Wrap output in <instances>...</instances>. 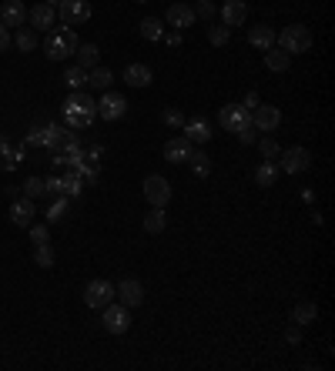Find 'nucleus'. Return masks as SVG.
Returning <instances> with one entry per match:
<instances>
[{
	"label": "nucleus",
	"mask_w": 335,
	"mask_h": 371,
	"mask_svg": "<svg viewBox=\"0 0 335 371\" xmlns=\"http://www.w3.org/2000/svg\"><path fill=\"white\" fill-rule=\"evenodd\" d=\"M61 117H64V127L71 131H87L98 117V100L84 91H71V98L61 104Z\"/></svg>",
	"instance_id": "nucleus-1"
},
{
	"label": "nucleus",
	"mask_w": 335,
	"mask_h": 371,
	"mask_svg": "<svg viewBox=\"0 0 335 371\" xmlns=\"http://www.w3.org/2000/svg\"><path fill=\"white\" fill-rule=\"evenodd\" d=\"M78 47H80V41L71 27H57V30H51V34L44 37V54H47L51 60H67V57L78 54Z\"/></svg>",
	"instance_id": "nucleus-2"
},
{
	"label": "nucleus",
	"mask_w": 335,
	"mask_h": 371,
	"mask_svg": "<svg viewBox=\"0 0 335 371\" xmlns=\"http://www.w3.org/2000/svg\"><path fill=\"white\" fill-rule=\"evenodd\" d=\"M275 47H282L285 54H305V50L312 47V30L309 27H302V24H292V27H285L282 34H275Z\"/></svg>",
	"instance_id": "nucleus-3"
},
{
	"label": "nucleus",
	"mask_w": 335,
	"mask_h": 371,
	"mask_svg": "<svg viewBox=\"0 0 335 371\" xmlns=\"http://www.w3.org/2000/svg\"><path fill=\"white\" fill-rule=\"evenodd\" d=\"M101 324H104V331H111V335H128L131 308L121 304V301H111L107 308H101Z\"/></svg>",
	"instance_id": "nucleus-4"
},
{
	"label": "nucleus",
	"mask_w": 335,
	"mask_h": 371,
	"mask_svg": "<svg viewBox=\"0 0 335 371\" xmlns=\"http://www.w3.org/2000/svg\"><path fill=\"white\" fill-rule=\"evenodd\" d=\"M57 21L64 27H80L91 21V3L87 0H61L57 3Z\"/></svg>",
	"instance_id": "nucleus-5"
},
{
	"label": "nucleus",
	"mask_w": 335,
	"mask_h": 371,
	"mask_svg": "<svg viewBox=\"0 0 335 371\" xmlns=\"http://www.w3.org/2000/svg\"><path fill=\"white\" fill-rule=\"evenodd\" d=\"M218 124L225 127V131H245V127H252V111L245 107V104H225L221 111H218Z\"/></svg>",
	"instance_id": "nucleus-6"
},
{
	"label": "nucleus",
	"mask_w": 335,
	"mask_h": 371,
	"mask_svg": "<svg viewBox=\"0 0 335 371\" xmlns=\"http://www.w3.org/2000/svg\"><path fill=\"white\" fill-rule=\"evenodd\" d=\"M114 297H118L114 284H111V281H104V278H94V281L84 288V304H87V308H94V311L107 308Z\"/></svg>",
	"instance_id": "nucleus-7"
},
{
	"label": "nucleus",
	"mask_w": 335,
	"mask_h": 371,
	"mask_svg": "<svg viewBox=\"0 0 335 371\" xmlns=\"http://www.w3.org/2000/svg\"><path fill=\"white\" fill-rule=\"evenodd\" d=\"M98 114H101V121H121V117L128 114V98L118 94V91H101Z\"/></svg>",
	"instance_id": "nucleus-8"
},
{
	"label": "nucleus",
	"mask_w": 335,
	"mask_h": 371,
	"mask_svg": "<svg viewBox=\"0 0 335 371\" xmlns=\"http://www.w3.org/2000/svg\"><path fill=\"white\" fill-rule=\"evenodd\" d=\"M141 188H144V198H148L151 207H168V201H171V184H168V177L148 174Z\"/></svg>",
	"instance_id": "nucleus-9"
},
{
	"label": "nucleus",
	"mask_w": 335,
	"mask_h": 371,
	"mask_svg": "<svg viewBox=\"0 0 335 371\" xmlns=\"http://www.w3.org/2000/svg\"><path fill=\"white\" fill-rule=\"evenodd\" d=\"M252 127L261 131V134L279 131V127H282V111L272 107V104H255V107H252Z\"/></svg>",
	"instance_id": "nucleus-10"
},
{
	"label": "nucleus",
	"mask_w": 335,
	"mask_h": 371,
	"mask_svg": "<svg viewBox=\"0 0 335 371\" xmlns=\"http://www.w3.org/2000/svg\"><path fill=\"white\" fill-rule=\"evenodd\" d=\"M282 157V164H279V171L285 174H302L312 168V150L309 148H288L279 154Z\"/></svg>",
	"instance_id": "nucleus-11"
},
{
	"label": "nucleus",
	"mask_w": 335,
	"mask_h": 371,
	"mask_svg": "<svg viewBox=\"0 0 335 371\" xmlns=\"http://www.w3.org/2000/svg\"><path fill=\"white\" fill-rule=\"evenodd\" d=\"M0 24L7 27H24L27 24V7H24V0H3L0 3Z\"/></svg>",
	"instance_id": "nucleus-12"
},
{
	"label": "nucleus",
	"mask_w": 335,
	"mask_h": 371,
	"mask_svg": "<svg viewBox=\"0 0 335 371\" xmlns=\"http://www.w3.org/2000/svg\"><path fill=\"white\" fill-rule=\"evenodd\" d=\"M54 21H57V10H54L51 3H44V0L27 10V24L34 27V30H47V27H54Z\"/></svg>",
	"instance_id": "nucleus-13"
},
{
	"label": "nucleus",
	"mask_w": 335,
	"mask_h": 371,
	"mask_svg": "<svg viewBox=\"0 0 335 371\" xmlns=\"http://www.w3.org/2000/svg\"><path fill=\"white\" fill-rule=\"evenodd\" d=\"M164 21H168V27H175V30H184V27H195V10L188 7V3H171L168 10H164Z\"/></svg>",
	"instance_id": "nucleus-14"
},
{
	"label": "nucleus",
	"mask_w": 335,
	"mask_h": 371,
	"mask_svg": "<svg viewBox=\"0 0 335 371\" xmlns=\"http://www.w3.org/2000/svg\"><path fill=\"white\" fill-rule=\"evenodd\" d=\"M34 214H37V207H34V201L30 198H14V204H10V221L17 224V227H30L34 224Z\"/></svg>",
	"instance_id": "nucleus-15"
},
{
	"label": "nucleus",
	"mask_w": 335,
	"mask_h": 371,
	"mask_svg": "<svg viewBox=\"0 0 335 371\" xmlns=\"http://www.w3.org/2000/svg\"><path fill=\"white\" fill-rule=\"evenodd\" d=\"M191 148H195V144H191L184 134H178V137H171V141L164 144V161H168V164H184L188 154H191Z\"/></svg>",
	"instance_id": "nucleus-16"
},
{
	"label": "nucleus",
	"mask_w": 335,
	"mask_h": 371,
	"mask_svg": "<svg viewBox=\"0 0 335 371\" xmlns=\"http://www.w3.org/2000/svg\"><path fill=\"white\" fill-rule=\"evenodd\" d=\"M114 291H118V297H121V304H128V308H138V304L144 301V284L134 281V278H125Z\"/></svg>",
	"instance_id": "nucleus-17"
},
{
	"label": "nucleus",
	"mask_w": 335,
	"mask_h": 371,
	"mask_svg": "<svg viewBox=\"0 0 335 371\" xmlns=\"http://www.w3.org/2000/svg\"><path fill=\"white\" fill-rule=\"evenodd\" d=\"M24 164V144H10L7 137L0 141V171H14Z\"/></svg>",
	"instance_id": "nucleus-18"
},
{
	"label": "nucleus",
	"mask_w": 335,
	"mask_h": 371,
	"mask_svg": "<svg viewBox=\"0 0 335 371\" xmlns=\"http://www.w3.org/2000/svg\"><path fill=\"white\" fill-rule=\"evenodd\" d=\"M181 134L191 141V144H208L211 141V127H208L205 117H191V121L181 124Z\"/></svg>",
	"instance_id": "nucleus-19"
},
{
	"label": "nucleus",
	"mask_w": 335,
	"mask_h": 371,
	"mask_svg": "<svg viewBox=\"0 0 335 371\" xmlns=\"http://www.w3.org/2000/svg\"><path fill=\"white\" fill-rule=\"evenodd\" d=\"M245 17H248L245 0H225V3H221V24L225 27H241Z\"/></svg>",
	"instance_id": "nucleus-20"
},
{
	"label": "nucleus",
	"mask_w": 335,
	"mask_h": 371,
	"mask_svg": "<svg viewBox=\"0 0 335 371\" xmlns=\"http://www.w3.org/2000/svg\"><path fill=\"white\" fill-rule=\"evenodd\" d=\"M125 80H128V87H148L155 80V74H151L148 64H128L125 67Z\"/></svg>",
	"instance_id": "nucleus-21"
},
{
	"label": "nucleus",
	"mask_w": 335,
	"mask_h": 371,
	"mask_svg": "<svg viewBox=\"0 0 335 371\" xmlns=\"http://www.w3.org/2000/svg\"><path fill=\"white\" fill-rule=\"evenodd\" d=\"M288 64H292V54H285L282 47H268V50H265V67H268L272 74H282V71H288Z\"/></svg>",
	"instance_id": "nucleus-22"
},
{
	"label": "nucleus",
	"mask_w": 335,
	"mask_h": 371,
	"mask_svg": "<svg viewBox=\"0 0 335 371\" xmlns=\"http://www.w3.org/2000/svg\"><path fill=\"white\" fill-rule=\"evenodd\" d=\"M248 44L258 50H268V47H275V30L272 27H265V24H258L248 30Z\"/></svg>",
	"instance_id": "nucleus-23"
},
{
	"label": "nucleus",
	"mask_w": 335,
	"mask_h": 371,
	"mask_svg": "<svg viewBox=\"0 0 335 371\" xmlns=\"http://www.w3.org/2000/svg\"><path fill=\"white\" fill-rule=\"evenodd\" d=\"M111 84H114V74H111V67H91L87 71V87H94V91H111Z\"/></svg>",
	"instance_id": "nucleus-24"
},
{
	"label": "nucleus",
	"mask_w": 335,
	"mask_h": 371,
	"mask_svg": "<svg viewBox=\"0 0 335 371\" xmlns=\"http://www.w3.org/2000/svg\"><path fill=\"white\" fill-rule=\"evenodd\" d=\"M279 164H272V161H261L255 168V184L258 188H275V181H279Z\"/></svg>",
	"instance_id": "nucleus-25"
},
{
	"label": "nucleus",
	"mask_w": 335,
	"mask_h": 371,
	"mask_svg": "<svg viewBox=\"0 0 335 371\" xmlns=\"http://www.w3.org/2000/svg\"><path fill=\"white\" fill-rule=\"evenodd\" d=\"M74 57H78V67L91 71V67H98V60H101V50L94 47V44H80Z\"/></svg>",
	"instance_id": "nucleus-26"
},
{
	"label": "nucleus",
	"mask_w": 335,
	"mask_h": 371,
	"mask_svg": "<svg viewBox=\"0 0 335 371\" xmlns=\"http://www.w3.org/2000/svg\"><path fill=\"white\" fill-rule=\"evenodd\" d=\"M315 318H318V308H315L312 301H299L295 311H292V322L299 324V328H302V324H312Z\"/></svg>",
	"instance_id": "nucleus-27"
},
{
	"label": "nucleus",
	"mask_w": 335,
	"mask_h": 371,
	"mask_svg": "<svg viewBox=\"0 0 335 371\" xmlns=\"http://www.w3.org/2000/svg\"><path fill=\"white\" fill-rule=\"evenodd\" d=\"M80 188H84V181H80L78 171H67L61 177V198H78Z\"/></svg>",
	"instance_id": "nucleus-28"
},
{
	"label": "nucleus",
	"mask_w": 335,
	"mask_h": 371,
	"mask_svg": "<svg viewBox=\"0 0 335 371\" xmlns=\"http://www.w3.org/2000/svg\"><path fill=\"white\" fill-rule=\"evenodd\" d=\"M10 41H14L17 50H34L37 47V30H34V27H17V34H14Z\"/></svg>",
	"instance_id": "nucleus-29"
},
{
	"label": "nucleus",
	"mask_w": 335,
	"mask_h": 371,
	"mask_svg": "<svg viewBox=\"0 0 335 371\" xmlns=\"http://www.w3.org/2000/svg\"><path fill=\"white\" fill-rule=\"evenodd\" d=\"M184 164H191V171L198 174V177H208V174H211V161H208L205 150L191 148V154H188V161H184Z\"/></svg>",
	"instance_id": "nucleus-30"
},
{
	"label": "nucleus",
	"mask_w": 335,
	"mask_h": 371,
	"mask_svg": "<svg viewBox=\"0 0 335 371\" xmlns=\"http://www.w3.org/2000/svg\"><path fill=\"white\" fill-rule=\"evenodd\" d=\"M164 224H168V218H164V207H151V211L144 214V231H148V234H161V231H164Z\"/></svg>",
	"instance_id": "nucleus-31"
},
{
	"label": "nucleus",
	"mask_w": 335,
	"mask_h": 371,
	"mask_svg": "<svg viewBox=\"0 0 335 371\" xmlns=\"http://www.w3.org/2000/svg\"><path fill=\"white\" fill-rule=\"evenodd\" d=\"M64 84H67L71 91L87 87V71H84V67H78V64H74V67H67V71H64Z\"/></svg>",
	"instance_id": "nucleus-32"
},
{
	"label": "nucleus",
	"mask_w": 335,
	"mask_h": 371,
	"mask_svg": "<svg viewBox=\"0 0 335 371\" xmlns=\"http://www.w3.org/2000/svg\"><path fill=\"white\" fill-rule=\"evenodd\" d=\"M21 191H24V198L37 201V198H44V194H47V184H44V177H27Z\"/></svg>",
	"instance_id": "nucleus-33"
},
{
	"label": "nucleus",
	"mask_w": 335,
	"mask_h": 371,
	"mask_svg": "<svg viewBox=\"0 0 335 371\" xmlns=\"http://www.w3.org/2000/svg\"><path fill=\"white\" fill-rule=\"evenodd\" d=\"M161 34H164V24L158 17H144L141 21V37L144 41H161Z\"/></svg>",
	"instance_id": "nucleus-34"
},
{
	"label": "nucleus",
	"mask_w": 335,
	"mask_h": 371,
	"mask_svg": "<svg viewBox=\"0 0 335 371\" xmlns=\"http://www.w3.org/2000/svg\"><path fill=\"white\" fill-rule=\"evenodd\" d=\"M34 265L37 268H54V247L44 241V245H34Z\"/></svg>",
	"instance_id": "nucleus-35"
},
{
	"label": "nucleus",
	"mask_w": 335,
	"mask_h": 371,
	"mask_svg": "<svg viewBox=\"0 0 335 371\" xmlns=\"http://www.w3.org/2000/svg\"><path fill=\"white\" fill-rule=\"evenodd\" d=\"M228 37H232V27H225V24L208 27V44H211V47H225Z\"/></svg>",
	"instance_id": "nucleus-36"
},
{
	"label": "nucleus",
	"mask_w": 335,
	"mask_h": 371,
	"mask_svg": "<svg viewBox=\"0 0 335 371\" xmlns=\"http://www.w3.org/2000/svg\"><path fill=\"white\" fill-rule=\"evenodd\" d=\"M191 10H195V17H202V21H211V17L218 14V7H215L211 0H198V3H195Z\"/></svg>",
	"instance_id": "nucleus-37"
},
{
	"label": "nucleus",
	"mask_w": 335,
	"mask_h": 371,
	"mask_svg": "<svg viewBox=\"0 0 335 371\" xmlns=\"http://www.w3.org/2000/svg\"><path fill=\"white\" fill-rule=\"evenodd\" d=\"M279 154H282V148H279L275 137H261V157H265V161H275Z\"/></svg>",
	"instance_id": "nucleus-38"
},
{
	"label": "nucleus",
	"mask_w": 335,
	"mask_h": 371,
	"mask_svg": "<svg viewBox=\"0 0 335 371\" xmlns=\"http://www.w3.org/2000/svg\"><path fill=\"white\" fill-rule=\"evenodd\" d=\"M67 201L71 198H61V201H54V207L51 211H47V221H61V218H64V214H67Z\"/></svg>",
	"instance_id": "nucleus-39"
},
{
	"label": "nucleus",
	"mask_w": 335,
	"mask_h": 371,
	"mask_svg": "<svg viewBox=\"0 0 335 371\" xmlns=\"http://www.w3.org/2000/svg\"><path fill=\"white\" fill-rule=\"evenodd\" d=\"M27 231H30V241H34V245H44V241H51V238H47V224H30Z\"/></svg>",
	"instance_id": "nucleus-40"
},
{
	"label": "nucleus",
	"mask_w": 335,
	"mask_h": 371,
	"mask_svg": "<svg viewBox=\"0 0 335 371\" xmlns=\"http://www.w3.org/2000/svg\"><path fill=\"white\" fill-rule=\"evenodd\" d=\"M164 124H168V127H181V124H184V114H181L178 107H168V111H164Z\"/></svg>",
	"instance_id": "nucleus-41"
},
{
	"label": "nucleus",
	"mask_w": 335,
	"mask_h": 371,
	"mask_svg": "<svg viewBox=\"0 0 335 371\" xmlns=\"http://www.w3.org/2000/svg\"><path fill=\"white\" fill-rule=\"evenodd\" d=\"M27 144H44V127H30L27 131Z\"/></svg>",
	"instance_id": "nucleus-42"
},
{
	"label": "nucleus",
	"mask_w": 335,
	"mask_h": 371,
	"mask_svg": "<svg viewBox=\"0 0 335 371\" xmlns=\"http://www.w3.org/2000/svg\"><path fill=\"white\" fill-rule=\"evenodd\" d=\"M255 127H245V131H238V141H241V144H255Z\"/></svg>",
	"instance_id": "nucleus-43"
},
{
	"label": "nucleus",
	"mask_w": 335,
	"mask_h": 371,
	"mask_svg": "<svg viewBox=\"0 0 335 371\" xmlns=\"http://www.w3.org/2000/svg\"><path fill=\"white\" fill-rule=\"evenodd\" d=\"M285 341H288V345H299V341H302V331H299V324L285 331Z\"/></svg>",
	"instance_id": "nucleus-44"
},
{
	"label": "nucleus",
	"mask_w": 335,
	"mask_h": 371,
	"mask_svg": "<svg viewBox=\"0 0 335 371\" xmlns=\"http://www.w3.org/2000/svg\"><path fill=\"white\" fill-rule=\"evenodd\" d=\"M10 44H14V41H10V30H7V27L0 24V54H3L7 47H10Z\"/></svg>",
	"instance_id": "nucleus-45"
},
{
	"label": "nucleus",
	"mask_w": 335,
	"mask_h": 371,
	"mask_svg": "<svg viewBox=\"0 0 335 371\" xmlns=\"http://www.w3.org/2000/svg\"><path fill=\"white\" fill-rule=\"evenodd\" d=\"M255 104H258V94H248V98H245V107H248V111H252Z\"/></svg>",
	"instance_id": "nucleus-46"
},
{
	"label": "nucleus",
	"mask_w": 335,
	"mask_h": 371,
	"mask_svg": "<svg viewBox=\"0 0 335 371\" xmlns=\"http://www.w3.org/2000/svg\"><path fill=\"white\" fill-rule=\"evenodd\" d=\"M44 3H51V7H54V3H61V0H44Z\"/></svg>",
	"instance_id": "nucleus-47"
},
{
	"label": "nucleus",
	"mask_w": 335,
	"mask_h": 371,
	"mask_svg": "<svg viewBox=\"0 0 335 371\" xmlns=\"http://www.w3.org/2000/svg\"><path fill=\"white\" fill-rule=\"evenodd\" d=\"M138 3H148V0H138Z\"/></svg>",
	"instance_id": "nucleus-48"
},
{
	"label": "nucleus",
	"mask_w": 335,
	"mask_h": 371,
	"mask_svg": "<svg viewBox=\"0 0 335 371\" xmlns=\"http://www.w3.org/2000/svg\"><path fill=\"white\" fill-rule=\"evenodd\" d=\"M0 141H3V134H0Z\"/></svg>",
	"instance_id": "nucleus-49"
}]
</instances>
